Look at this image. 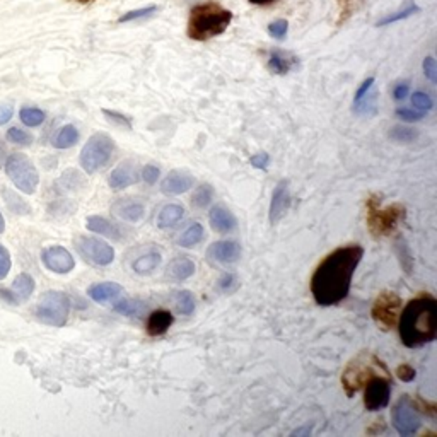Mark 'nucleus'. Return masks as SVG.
<instances>
[{"label":"nucleus","mask_w":437,"mask_h":437,"mask_svg":"<svg viewBox=\"0 0 437 437\" xmlns=\"http://www.w3.org/2000/svg\"><path fill=\"white\" fill-rule=\"evenodd\" d=\"M287 29L289 25L286 19H277V21L270 22V26H268V33H270V36L275 38V40H284L287 34Z\"/></svg>","instance_id":"ea45409f"},{"label":"nucleus","mask_w":437,"mask_h":437,"mask_svg":"<svg viewBox=\"0 0 437 437\" xmlns=\"http://www.w3.org/2000/svg\"><path fill=\"white\" fill-rule=\"evenodd\" d=\"M85 228L91 233L101 234V236L111 237V240H122V231H120L118 226H115L113 222H109L108 218L101 216H91L88 217L85 222Z\"/></svg>","instance_id":"b1692460"},{"label":"nucleus","mask_w":437,"mask_h":437,"mask_svg":"<svg viewBox=\"0 0 437 437\" xmlns=\"http://www.w3.org/2000/svg\"><path fill=\"white\" fill-rule=\"evenodd\" d=\"M237 286V279L234 273H222L221 279L217 280V289L221 292H231Z\"/></svg>","instance_id":"37998d69"},{"label":"nucleus","mask_w":437,"mask_h":437,"mask_svg":"<svg viewBox=\"0 0 437 437\" xmlns=\"http://www.w3.org/2000/svg\"><path fill=\"white\" fill-rule=\"evenodd\" d=\"M231 21V11L222 7L218 2L209 0L191 7L186 33L195 41H209L224 33Z\"/></svg>","instance_id":"7ed1b4c3"},{"label":"nucleus","mask_w":437,"mask_h":437,"mask_svg":"<svg viewBox=\"0 0 437 437\" xmlns=\"http://www.w3.org/2000/svg\"><path fill=\"white\" fill-rule=\"evenodd\" d=\"M364 256L361 244L333 249L321 260L311 277V294L319 306H335L349 296L354 273Z\"/></svg>","instance_id":"f257e3e1"},{"label":"nucleus","mask_w":437,"mask_h":437,"mask_svg":"<svg viewBox=\"0 0 437 437\" xmlns=\"http://www.w3.org/2000/svg\"><path fill=\"white\" fill-rule=\"evenodd\" d=\"M413 13H419V7L415 6V4H410V7H407V9H403L401 11V13H398V14H393V15H389V18H384V19H381L380 22H377V25L380 26H382V25H391V22H395V21H401V19H407V18H410V15H412Z\"/></svg>","instance_id":"a19ab883"},{"label":"nucleus","mask_w":437,"mask_h":437,"mask_svg":"<svg viewBox=\"0 0 437 437\" xmlns=\"http://www.w3.org/2000/svg\"><path fill=\"white\" fill-rule=\"evenodd\" d=\"M41 260L48 270L62 273V275L72 272L74 267H76V260L72 258L69 249H65L64 246H50V248L43 249Z\"/></svg>","instance_id":"f8f14e48"},{"label":"nucleus","mask_w":437,"mask_h":437,"mask_svg":"<svg viewBox=\"0 0 437 437\" xmlns=\"http://www.w3.org/2000/svg\"><path fill=\"white\" fill-rule=\"evenodd\" d=\"M155 11H158V7L155 6L144 7V9H137V11H130V13L123 14L122 18H120V22H128V21H135V19H140V18H147V15L154 14Z\"/></svg>","instance_id":"c03bdc74"},{"label":"nucleus","mask_w":437,"mask_h":437,"mask_svg":"<svg viewBox=\"0 0 437 437\" xmlns=\"http://www.w3.org/2000/svg\"><path fill=\"white\" fill-rule=\"evenodd\" d=\"M4 229H6V221H4L2 214H0V234L4 233Z\"/></svg>","instance_id":"13d9d810"},{"label":"nucleus","mask_w":437,"mask_h":437,"mask_svg":"<svg viewBox=\"0 0 437 437\" xmlns=\"http://www.w3.org/2000/svg\"><path fill=\"white\" fill-rule=\"evenodd\" d=\"M103 115L106 116L111 123L118 125V127H125V128H132V122L130 118L122 115V113H116V111H108V109H103Z\"/></svg>","instance_id":"49530a36"},{"label":"nucleus","mask_w":437,"mask_h":437,"mask_svg":"<svg viewBox=\"0 0 437 437\" xmlns=\"http://www.w3.org/2000/svg\"><path fill=\"white\" fill-rule=\"evenodd\" d=\"M400 296H396L391 291H384L374 300L370 314H373L374 321L381 326V330H391L396 325V316L398 311H400Z\"/></svg>","instance_id":"9d476101"},{"label":"nucleus","mask_w":437,"mask_h":437,"mask_svg":"<svg viewBox=\"0 0 437 437\" xmlns=\"http://www.w3.org/2000/svg\"><path fill=\"white\" fill-rule=\"evenodd\" d=\"M398 330L403 345L410 349L434 342L437 337V300L429 294L410 300L401 311Z\"/></svg>","instance_id":"f03ea898"},{"label":"nucleus","mask_w":437,"mask_h":437,"mask_svg":"<svg viewBox=\"0 0 437 437\" xmlns=\"http://www.w3.org/2000/svg\"><path fill=\"white\" fill-rule=\"evenodd\" d=\"M289 207H291V193H289V183L280 181L279 185L273 188L272 193V202H270V210H268V218H270V224L275 226L279 224L280 218L287 214Z\"/></svg>","instance_id":"4468645a"},{"label":"nucleus","mask_w":437,"mask_h":437,"mask_svg":"<svg viewBox=\"0 0 437 437\" xmlns=\"http://www.w3.org/2000/svg\"><path fill=\"white\" fill-rule=\"evenodd\" d=\"M183 216H185V209L179 204H169L159 212L158 216V226L161 229H169L173 226H176L179 221H181Z\"/></svg>","instance_id":"a878e982"},{"label":"nucleus","mask_w":437,"mask_h":437,"mask_svg":"<svg viewBox=\"0 0 437 437\" xmlns=\"http://www.w3.org/2000/svg\"><path fill=\"white\" fill-rule=\"evenodd\" d=\"M249 164H251L253 167H256V169H267V166L270 164V154L265 151H260L258 154L251 155Z\"/></svg>","instance_id":"09e8293b"},{"label":"nucleus","mask_w":437,"mask_h":437,"mask_svg":"<svg viewBox=\"0 0 437 437\" xmlns=\"http://www.w3.org/2000/svg\"><path fill=\"white\" fill-rule=\"evenodd\" d=\"M34 292V280L29 273H21L14 279L13 287L0 289V298L11 304H19L22 300L29 299Z\"/></svg>","instance_id":"ddd939ff"},{"label":"nucleus","mask_w":437,"mask_h":437,"mask_svg":"<svg viewBox=\"0 0 437 437\" xmlns=\"http://www.w3.org/2000/svg\"><path fill=\"white\" fill-rule=\"evenodd\" d=\"M113 214L123 218V221L139 222L146 216V205H144L142 200H137V198H122V200H116L115 205H113Z\"/></svg>","instance_id":"f3484780"},{"label":"nucleus","mask_w":437,"mask_h":437,"mask_svg":"<svg viewBox=\"0 0 437 437\" xmlns=\"http://www.w3.org/2000/svg\"><path fill=\"white\" fill-rule=\"evenodd\" d=\"M391 422L393 427L396 429V432L403 437H410L417 434V431L422 425L417 407L412 403L408 395H403L400 400L396 401V405L393 407L391 412Z\"/></svg>","instance_id":"6e6552de"},{"label":"nucleus","mask_w":437,"mask_h":437,"mask_svg":"<svg viewBox=\"0 0 437 437\" xmlns=\"http://www.w3.org/2000/svg\"><path fill=\"white\" fill-rule=\"evenodd\" d=\"M408 92H410V84L408 82L401 81V82H398V84L395 85V89H393V97H395L396 101H401L408 96Z\"/></svg>","instance_id":"603ef678"},{"label":"nucleus","mask_w":437,"mask_h":437,"mask_svg":"<svg viewBox=\"0 0 437 437\" xmlns=\"http://www.w3.org/2000/svg\"><path fill=\"white\" fill-rule=\"evenodd\" d=\"M77 251L88 263L97 265V267H106L115 260V249L106 241L92 236H82L76 243Z\"/></svg>","instance_id":"1a4fd4ad"},{"label":"nucleus","mask_w":437,"mask_h":437,"mask_svg":"<svg viewBox=\"0 0 437 437\" xmlns=\"http://www.w3.org/2000/svg\"><path fill=\"white\" fill-rule=\"evenodd\" d=\"M174 307L179 314L188 316L195 311V296L190 291H178L173 294Z\"/></svg>","instance_id":"7c9ffc66"},{"label":"nucleus","mask_w":437,"mask_h":437,"mask_svg":"<svg viewBox=\"0 0 437 437\" xmlns=\"http://www.w3.org/2000/svg\"><path fill=\"white\" fill-rule=\"evenodd\" d=\"M389 396H391L389 377H386V380L376 376L370 377L368 381V388H366L364 407L369 412H377V410L384 408L389 403Z\"/></svg>","instance_id":"9b49d317"},{"label":"nucleus","mask_w":437,"mask_h":437,"mask_svg":"<svg viewBox=\"0 0 437 437\" xmlns=\"http://www.w3.org/2000/svg\"><path fill=\"white\" fill-rule=\"evenodd\" d=\"M373 85H374V79H373V77H369V79H366L364 82H362V85L357 89V92H355L354 103H357V101L361 99V97H364L366 95H368L370 89H373Z\"/></svg>","instance_id":"864d4df0"},{"label":"nucleus","mask_w":437,"mask_h":437,"mask_svg":"<svg viewBox=\"0 0 437 437\" xmlns=\"http://www.w3.org/2000/svg\"><path fill=\"white\" fill-rule=\"evenodd\" d=\"M310 434H311L310 427H303V429H298V431L292 432V436H310Z\"/></svg>","instance_id":"4d7b16f0"},{"label":"nucleus","mask_w":437,"mask_h":437,"mask_svg":"<svg viewBox=\"0 0 437 437\" xmlns=\"http://www.w3.org/2000/svg\"><path fill=\"white\" fill-rule=\"evenodd\" d=\"M212 198H214L212 186L200 185L193 193V197H191V202H193V205L197 207V209H204V207H207L212 202Z\"/></svg>","instance_id":"c9c22d12"},{"label":"nucleus","mask_w":437,"mask_h":437,"mask_svg":"<svg viewBox=\"0 0 437 437\" xmlns=\"http://www.w3.org/2000/svg\"><path fill=\"white\" fill-rule=\"evenodd\" d=\"M277 2V0H249V4H253V6H270V4Z\"/></svg>","instance_id":"6e6d98bb"},{"label":"nucleus","mask_w":437,"mask_h":437,"mask_svg":"<svg viewBox=\"0 0 437 437\" xmlns=\"http://www.w3.org/2000/svg\"><path fill=\"white\" fill-rule=\"evenodd\" d=\"M405 217V209L401 205H389L388 209H380L377 198L370 197L368 200V226L373 236H388Z\"/></svg>","instance_id":"0eeeda50"},{"label":"nucleus","mask_w":437,"mask_h":437,"mask_svg":"<svg viewBox=\"0 0 437 437\" xmlns=\"http://www.w3.org/2000/svg\"><path fill=\"white\" fill-rule=\"evenodd\" d=\"M159 178H161V169L158 166H154V164H147L142 169V179L147 185H154Z\"/></svg>","instance_id":"de8ad7c7"},{"label":"nucleus","mask_w":437,"mask_h":437,"mask_svg":"<svg viewBox=\"0 0 437 437\" xmlns=\"http://www.w3.org/2000/svg\"><path fill=\"white\" fill-rule=\"evenodd\" d=\"M113 310H115L116 313L134 318V316H140V314L146 313L147 304L144 303V300H139V299L123 298L120 300H115V304H113Z\"/></svg>","instance_id":"cd10ccee"},{"label":"nucleus","mask_w":437,"mask_h":437,"mask_svg":"<svg viewBox=\"0 0 437 437\" xmlns=\"http://www.w3.org/2000/svg\"><path fill=\"white\" fill-rule=\"evenodd\" d=\"M388 135L393 142L410 144V142H413L417 137H419V132L412 127H405V125H395V127L389 130Z\"/></svg>","instance_id":"473e14b6"},{"label":"nucleus","mask_w":437,"mask_h":437,"mask_svg":"<svg viewBox=\"0 0 437 437\" xmlns=\"http://www.w3.org/2000/svg\"><path fill=\"white\" fill-rule=\"evenodd\" d=\"M139 181V169L130 162L120 164L109 174V186L113 190H125Z\"/></svg>","instance_id":"aec40b11"},{"label":"nucleus","mask_w":437,"mask_h":437,"mask_svg":"<svg viewBox=\"0 0 437 437\" xmlns=\"http://www.w3.org/2000/svg\"><path fill=\"white\" fill-rule=\"evenodd\" d=\"M195 273V263L186 256H178L169 263L167 267V277L176 282H183V280L190 279Z\"/></svg>","instance_id":"393cba45"},{"label":"nucleus","mask_w":437,"mask_h":437,"mask_svg":"<svg viewBox=\"0 0 437 437\" xmlns=\"http://www.w3.org/2000/svg\"><path fill=\"white\" fill-rule=\"evenodd\" d=\"M159 263H161V253L149 251L146 253V255L139 256V258L134 261V265H132V268H134V272L139 273V275H149L151 272H154L155 268L159 267Z\"/></svg>","instance_id":"c85d7f7f"},{"label":"nucleus","mask_w":437,"mask_h":437,"mask_svg":"<svg viewBox=\"0 0 437 437\" xmlns=\"http://www.w3.org/2000/svg\"><path fill=\"white\" fill-rule=\"evenodd\" d=\"M6 173L14 186L26 195H33L40 185V174L27 155L14 152L6 161Z\"/></svg>","instance_id":"423d86ee"},{"label":"nucleus","mask_w":437,"mask_h":437,"mask_svg":"<svg viewBox=\"0 0 437 437\" xmlns=\"http://www.w3.org/2000/svg\"><path fill=\"white\" fill-rule=\"evenodd\" d=\"M4 198H6L7 205H9V209L13 210V212H15V214H27L29 212V207H27L26 202H22L21 198H19L15 193H13L11 190H4Z\"/></svg>","instance_id":"4c0bfd02"},{"label":"nucleus","mask_w":437,"mask_h":437,"mask_svg":"<svg viewBox=\"0 0 437 437\" xmlns=\"http://www.w3.org/2000/svg\"><path fill=\"white\" fill-rule=\"evenodd\" d=\"M2 155H4V147L0 146V158H2Z\"/></svg>","instance_id":"bf43d9fd"},{"label":"nucleus","mask_w":437,"mask_h":437,"mask_svg":"<svg viewBox=\"0 0 437 437\" xmlns=\"http://www.w3.org/2000/svg\"><path fill=\"white\" fill-rule=\"evenodd\" d=\"M207 256L216 263H234L241 256V246L236 241H217L212 243L207 249Z\"/></svg>","instance_id":"2eb2a0df"},{"label":"nucleus","mask_w":437,"mask_h":437,"mask_svg":"<svg viewBox=\"0 0 437 437\" xmlns=\"http://www.w3.org/2000/svg\"><path fill=\"white\" fill-rule=\"evenodd\" d=\"M174 323V316L166 310L154 311L147 319V333L151 337H161Z\"/></svg>","instance_id":"5701e85b"},{"label":"nucleus","mask_w":437,"mask_h":437,"mask_svg":"<svg viewBox=\"0 0 437 437\" xmlns=\"http://www.w3.org/2000/svg\"><path fill=\"white\" fill-rule=\"evenodd\" d=\"M377 109V92L376 91H370L364 97L354 103V111L357 115H374Z\"/></svg>","instance_id":"2f4dec72"},{"label":"nucleus","mask_w":437,"mask_h":437,"mask_svg":"<svg viewBox=\"0 0 437 437\" xmlns=\"http://www.w3.org/2000/svg\"><path fill=\"white\" fill-rule=\"evenodd\" d=\"M209 222H210V228L218 234L233 233L237 226L236 217H234L231 214V210L226 209L224 205H214L212 209H210Z\"/></svg>","instance_id":"6ab92c4d"},{"label":"nucleus","mask_w":437,"mask_h":437,"mask_svg":"<svg viewBox=\"0 0 437 437\" xmlns=\"http://www.w3.org/2000/svg\"><path fill=\"white\" fill-rule=\"evenodd\" d=\"M77 2H91V0H77Z\"/></svg>","instance_id":"052dcab7"},{"label":"nucleus","mask_w":437,"mask_h":437,"mask_svg":"<svg viewBox=\"0 0 437 437\" xmlns=\"http://www.w3.org/2000/svg\"><path fill=\"white\" fill-rule=\"evenodd\" d=\"M412 104H413V106H415L417 109H419V111H424V113L431 111L432 106H434V103H432L431 96L425 95V92H420V91L413 92V96H412Z\"/></svg>","instance_id":"58836bf2"},{"label":"nucleus","mask_w":437,"mask_h":437,"mask_svg":"<svg viewBox=\"0 0 437 437\" xmlns=\"http://www.w3.org/2000/svg\"><path fill=\"white\" fill-rule=\"evenodd\" d=\"M113 151H115V142L104 132H97L85 142L84 149L81 152V166L85 173L92 174L104 167L111 159Z\"/></svg>","instance_id":"39448f33"},{"label":"nucleus","mask_w":437,"mask_h":437,"mask_svg":"<svg viewBox=\"0 0 437 437\" xmlns=\"http://www.w3.org/2000/svg\"><path fill=\"white\" fill-rule=\"evenodd\" d=\"M204 236L205 231L204 228H202V224L195 222V224H191L190 228H186L185 231L181 233V236L178 237V244L183 246V248H191V246L200 243V241L204 240Z\"/></svg>","instance_id":"c756f323"},{"label":"nucleus","mask_w":437,"mask_h":437,"mask_svg":"<svg viewBox=\"0 0 437 437\" xmlns=\"http://www.w3.org/2000/svg\"><path fill=\"white\" fill-rule=\"evenodd\" d=\"M7 140L15 144V146H22V147L31 146V144H33V137H31V134L21 130L19 127H13L7 130Z\"/></svg>","instance_id":"e433bc0d"},{"label":"nucleus","mask_w":437,"mask_h":437,"mask_svg":"<svg viewBox=\"0 0 437 437\" xmlns=\"http://www.w3.org/2000/svg\"><path fill=\"white\" fill-rule=\"evenodd\" d=\"M396 376L398 380H401L403 382H410L415 380V369L408 364H401L396 370Z\"/></svg>","instance_id":"3c124183"},{"label":"nucleus","mask_w":437,"mask_h":437,"mask_svg":"<svg viewBox=\"0 0 437 437\" xmlns=\"http://www.w3.org/2000/svg\"><path fill=\"white\" fill-rule=\"evenodd\" d=\"M34 318L45 325L60 328L67 323L70 314V299L65 292L46 291L43 292L34 306Z\"/></svg>","instance_id":"20e7f679"},{"label":"nucleus","mask_w":437,"mask_h":437,"mask_svg":"<svg viewBox=\"0 0 437 437\" xmlns=\"http://www.w3.org/2000/svg\"><path fill=\"white\" fill-rule=\"evenodd\" d=\"M395 253H396L398 260H400L401 267H403V270L410 275L413 270V260H412V253H410L408 244L405 243L403 237H400V240L395 243Z\"/></svg>","instance_id":"f704fd0d"},{"label":"nucleus","mask_w":437,"mask_h":437,"mask_svg":"<svg viewBox=\"0 0 437 437\" xmlns=\"http://www.w3.org/2000/svg\"><path fill=\"white\" fill-rule=\"evenodd\" d=\"M193 181L195 179L191 174L185 173V171L174 169L166 174V178H164L161 185V190L164 195H169V197H173V195H181L191 188Z\"/></svg>","instance_id":"a211bd4d"},{"label":"nucleus","mask_w":437,"mask_h":437,"mask_svg":"<svg viewBox=\"0 0 437 437\" xmlns=\"http://www.w3.org/2000/svg\"><path fill=\"white\" fill-rule=\"evenodd\" d=\"M11 267H13V261H11L9 251L6 246L0 244V280L6 279L7 273L11 272Z\"/></svg>","instance_id":"a18cd8bd"},{"label":"nucleus","mask_w":437,"mask_h":437,"mask_svg":"<svg viewBox=\"0 0 437 437\" xmlns=\"http://www.w3.org/2000/svg\"><path fill=\"white\" fill-rule=\"evenodd\" d=\"M299 64L298 57H294L292 53L280 52V50H273L268 57L267 67L272 74H277V76H286V74L291 72L296 65Z\"/></svg>","instance_id":"412c9836"},{"label":"nucleus","mask_w":437,"mask_h":437,"mask_svg":"<svg viewBox=\"0 0 437 437\" xmlns=\"http://www.w3.org/2000/svg\"><path fill=\"white\" fill-rule=\"evenodd\" d=\"M79 142V132L74 125H65L53 137L52 144L55 149H70Z\"/></svg>","instance_id":"bb28decb"},{"label":"nucleus","mask_w":437,"mask_h":437,"mask_svg":"<svg viewBox=\"0 0 437 437\" xmlns=\"http://www.w3.org/2000/svg\"><path fill=\"white\" fill-rule=\"evenodd\" d=\"M14 115V109L11 104H0V125L7 123Z\"/></svg>","instance_id":"5fc2aeb1"},{"label":"nucleus","mask_w":437,"mask_h":437,"mask_svg":"<svg viewBox=\"0 0 437 437\" xmlns=\"http://www.w3.org/2000/svg\"><path fill=\"white\" fill-rule=\"evenodd\" d=\"M425 113L419 111V109H410V108H398L396 109V116L403 122H419V120L424 118Z\"/></svg>","instance_id":"79ce46f5"},{"label":"nucleus","mask_w":437,"mask_h":437,"mask_svg":"<svg viewBox=\"0 0 437 437\" xmlns=\"http://www.w3.org/2000/svg\"><path fill=\"white\" fill-rule=\"evenodd\" d=\"M373 376V369L368 368V366H359L355 364V368L349 366L345 369L342 376V382H343V388H345V393L349 396H352L354 393H357L359 389L364 386V382H368Z\"/></svg>","instance_id":"dca6fc26"},{"label":"nucleus","mask_w":437,"mask_h":437,"mask_svg":"<svg viewBox=\"0 0 437 437\" xmlns=\"http://www.w3.org/2000/svg\"><path fill=\"white\" fill-rule=\"evenodd\" d=\"M424 76L431 82H437V62L432 57H427L422 64Z\"/></svg>","instance_id":"8fccbe9b"},{"label":"nucleus","mask_w":437,"mask_h":437,"mask_svg":"<svg viewBox=\"0 0 437 437\" xmlns=\"http://www.w3.org/2000/svg\"><path fill=\"white\" fill-rule=\"evenodd\" d=\"M123 287L118 282H99L88 289V296L96 303H109L122 294Z\"/></svg>","instance_id":"4be33fe9"},{"label":"nucleus","mask_w":437,"mask_h":437,"mask_svg":"<svg viewBox=\"0 0 437 437\" xmlns=\"http://www.w3.org/2000/svg\"><path fill=\"white\" fill-rule=\"evenodd\" d=\"M45 111H41L40 108H31L25 106L19 111V118L21 122L26 125V127H40V125L45 122Z\"/></svg>","instance_id":"72a5a7b5"}]
</instances>
